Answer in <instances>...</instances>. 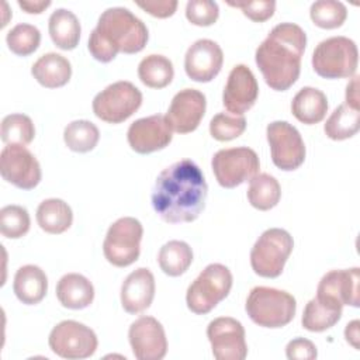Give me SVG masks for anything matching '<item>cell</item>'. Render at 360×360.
<instances>
[{
  "label": "cell",
  "instance_id": "cell-15",
  "mask_svg": "<svg viewBox=\"0 0 360 360\" xmlns=\"http://www.w3.org/2000/svg\"><path fill=\"white\" fill-rule=\"evenodd\" d=\"M134 356L138 360H162L167 353V339L162 323L153 316H141L128 330Z\"/></svg>",
  "mask_w": 360,
  "mask_h": 360
},
{
  "label": "cell",
  "instance_id": "cell-33",
  "mask_svg": "<svg viewBox=\"0 0 360 360\" xmlns=\"http://www.w3.org/2000/svg\"><path fill=\"white\" fill-rule=\"evenodd\" d=\"M100 139L98 128L87 120H76L65 127L63 141L66 146L79 153L90 152L96 148Z\"/></svg>",
  "mask_w": 360,
  "mask_h": 360
},
{
  "label": "cell",
  "instance_id": "cell-34",
  "mask_svg": "<svg viewBox=\"0 0 360 360\" xmlns=\"http://www.w3.org/2000/svg\"><path fill=\"white\" fill-rule=\"evenodd\" d=\"M0 135L6 145H28L35 136V127L25 114H8L1 121Z\"/></svg>",
  "mask_w": 360,
  "mask_h": 360
},
{
  "label": "cell",
  "instance_id": "cell-1",
  "mask_svg": "<svg viewBox=\"0 0 360 360\" xmlns=\"http://www.w3.org/2000/svg\"><path fill=\"white\" fill-rule=\"evenodd\" d=\"M208 186L202 170L190 159L163 169L152 188V207L169 224L193 222L204 211Z\"/></svg>",
  "mask_w": 360,
  "mask_h": 360
},
{
  "label": "cell",
  "instance_id": "cell-10",
  "mask_svg": "<svg viewBox=\"0 0 360 360\" xmlns=\"http://www.w3.org/2000/svg\"><path fill=\"white\" fill-rule=\"evenodd\" d=\"M211 167L218 184L224 188H233L250 181L260 169L257 153L248 146L228 148L218 150L211 160Z\"/></svg>",
  "mask_w": 360,
  "mask_h": 360
},
{
  "label": "cell",
  "instance_id": "cell-22",
  "mask_svg": "<svg viewBox=\"0 0 360 360\" xmlns=\"http://www.w3.org/2000/svg\"><path fill=\"white\" fill-rule=\"evenodd\" d=\"M13 290L22 304L35 305L46 295L48 277L45 271L35 264L21 266L15 271Z\"/></svg>",
  "mask_w": 360,
  "mask_h": 360
},
{
  "label": "cell",
  "instance_id": "cell-38",
  "mask_svg": "<svg viewBox=\"0 0 360 360\" xmlns=\"http://www.w3.org/2000/svg\"><path fill=\"white\" fill-rule=\"evenodd\" d=\"M246 129V120L243 115L229 112H218L210 121V134L214 139L226 142L239 138Z\"/></svg>",
  "mask_w": 360,
  "mask_h": 360
},
{
  "label": "cell",
  "instance_id": "cell-31",
  "mask_svg": "<svg viewBox=\"0 0 360 360\" xmlns=\"http://www.w3.org/2000/svg\"><path fill=\"white\" fill-rule=\"evenodd\" d=\"M360 129V112L349 104H340L333 110L323 125L328 138L333 141H343L354 136Z\"/></svg>",
  "mask_w": 360,
  "mask_h": 360
},
{
  "label": "cell",
  "instance_id": "cell-45",
  "mask_svg": "<svg viewBox=\"0 0 360 360\" xmlns=\"http://www.w3.org/2000/svg\"><path fill=\"white\" fill-rule=\"evenodd\" d=\"M359 325H360L359 319H354V321L349 322L345 329V338L354 349H359V338H360Z\"/></svg>",
  "mask_w": 360,
  "mask_h": 360
},
{
  "label": "cell",
  "instance_id": "cell-13",
  "mask_svg": "<svg viewBox=\"0 0 360 360\" xmlns=\"http://www.w3.org/2000/svg\"><path fill=\"white\" fill-rule=\"evenodd\" d=\"M1 177L21 190H32L42 173L37 158L24 145H6L0 153Z\"/></svg>",
  "mask_w": 360,
  "mask_h": 360
},
{
  "label": "cell",
  "instance_id": "cell-41",
  "mask_svg": "<svg viewBox=\"0 0 360 360\" xmlns=\"http://www.w3.org/2000/svg\"><path fill=\"white\" fill-rule=\"evenodd\" d=\"M285 356L290 360H312L316 359V346L304 338H295L288 342L285 347Z\"/></svg>",
  "mask_w": 360,
  "mask_h": 360
},
{
  "label": "cell",
  "instance_id": "cell-2",
  "mask_svg": "<svg viewBox=\"0 0 360 360\" xmlns=\"http://www.w3.org/2000/svg\"><path fill=\"white\" fill-rule=\"evenodd\" d=\"M305 46L307 34L300 25L280 22L271 28L255 53L256 65L270 89L284 91L297 82Z\"/></svg>",
  "mask_w": 360,
  "mask_h": 360
},
{
  "label": "cell",
  "instance_id": "cell-12",
  "mask_svg": "<svg viewBox=\"0 0 360 360\" xmlns=\"http://www.w3.org/2000/svg\"><path fill=\"white\" fill-rule=\"evenodd\" d=\"M266 136L276 167L291 172L304 163L305 143L294 125L287 121H273L266 128Z\"/></svg>",
  "mask_w": 360,
  "mask_h": 360
},
{
  "label": "cell",
  "instance_id": "cell-9",
  "mask_svg": "<svg viewBox=\"0 0 360 360\" xmlns=\"http://www.w3.org/2000/svg\"><path fill=\"white\" fill-rule=\"evenodd\" d=\"M142 104L141 90L127 80L115 82L96 94L93 112L108 124H121L128 120Z\"/></svg>",
  "mask_w": 360,
  "mask_h": 360
},
{
  "label": "cell",
  "instance_id": "cell-29",
  "mask_svg": "<svg viewBox=\"0 0 360 360\" xmlns=\"http://www.w3.org/2000/svg\"><path fill=\"white\" fill-rule=\"evenodd\" d=\"M158 263L165 274L170 277H179L191 266L193 250L187 242L176 239L169 240L160 248Z\"/></svg>",
  "mask_w": 360,
  "mask_h": 360
},
{
  "label": "cell",
  "instance_id": "cell-35",
  "mask_svg": "<svg viewBox=\"0 0 360 360\" xmlns=\"http://www.w3.org/2000/svg\"><path fill=\"white\" fill-rule=\"evenodd\" d=\"M309 17L316 27L333 30L343 25L347 17V8L342 1L318 0L311 4Z\"/></svg>",
  "mask_w": 360,
  "mask_h": 360
},
{
  "label": "cell",
  "instance_id": "cell-24",
  "mask_svg": "<svg viewBox=\"0 0 360 360\" xmlns=\"http://www.w3.org/2000/svg\"><path fill=\"white\" fill-rule=\"evenodd\" d=\"M34 79L46 89L65 86L72 76L70 62L60 53L48 52L39 56L31 68Z\"/></svg>",
  "mask_w": 360,
  "mask_h": 360
},
{
  "label": "cell",
  "instance_id": "cell-4",
  "mask_svg": "<svg viewBox=\"0 0 360 360\" xmlns=\"http://www.w3.org/2000/svg\"><path fill=\"white\" fill-rule=\"evenodd\" d=\"M245 309L256 325L277 329L288 325L294 319L297 301L284 290L257 285L250 290Z\"/></svg>",
  "mask_w": 360,
  "mask_h": 360
},
{
  "label": "cell",
  "instance_id": "cell-19",
  "mask_svg": "<svg viewBox=\"0 0 360 360\" xmlns=\"http://www.w3.org/2000/svg\"><path fill=\"white\" fill-rule=\"evenodd\" d=\"M224 63V52L212 39H198L188 46L184 56L186 75L198 83L211 82Z\"/></svg>",
  "mask_w": 360,
  "mask_h": 360
},
{
  "label": "cell",
  "instance_id": "cell-43",
  "mask_svg": "<svg viewBox=\"0 0 360 360\" xmlns=\"http://www.w3.org/2000/svg\"><path fill=\"white\" fill-rule=\"evenodd\" d=\"M18 6L28 14H39L51 6L49 0H18Z\"/></svg>",
  "mask_w": 360,
  "mask_h": 360
},
{
  "label": "cell",
  "instance_id": "cell-3",
  "mask_svg": "<svg viewBox=\"0 0 360 360\" xmlns=\"http://www.w3.org/2000/svg\"><path fill=\"white\" fill-rule=\"evenodd\" d=\"M148 38V28L142 20L125 7H110L98 17L97 25L89 37L87 48L96 60L107 63L118 52H141Z\"/></svg>",
  "mask_w": 360,
  "mask_h": 360
},
{
  "label": "cell",
  "instance_id": "cell-8",
  "mask_svg": "<svg viewBox=\"0 0 360 360\" xmlns=\"http://www.w3.org/2000/svg\"><path fill=\"white\" fill-rule=\"evenodd\" d=\"M143 235L142 224L132 217L118 218L110 225L103 242V253L115 267H127L135 263L141 253Z\"/></svg>",
  "mask_w": 360,
  "mask_h": 360
},
{
  "label": "cell",
  "instance_id": "cell-7",
  "mask_svg": "<svg viewBox=\"0 0 360 360\" xmlns=\"http://www.w3.org/2000/svg\"><path fill=\"white\" fill-rule=\"evenodd\" d=\"M294 248L292 236L281 228L266 229L250 250V266L253 271L264 278H276Z\"/></svg>",
  "mask_w": 360,
  "mask_h": 360
},
{
  "label": "cell",
  "instance_id": "cell-44",
  "mask_svg": "<svg viewBox=\"0 0 360 360\" xmlns=\"http://www.w3.org/2000/svg\"><path fill=\"white\" fill-rule=\"evenodd\" d=\"M346 104L359 108V77L354 76L346 87Z\"/></svg>",
  "mask_w": 360,
  "mask_h": 360
},
{
  "label": "cell",
  "instance_id": "cell-32",
  "mask_svg": "<svg viewBox=\"0 0 360 360\" xmlns=\"http://www.w3.org/2000/svg\"><path fill=\"white\" fill-rule=\"evenodd\" d=\"M281 198V187L276 177L267 173L256 174L248 188V200L259 211L274 208Z\"/></svg>",
  "mask_w": 360,
  "mask_h": 360
},
{
  "label": "cell",
  "instance_id": "cell-42",
  "mask_svg": "<svg viewBox=\"0 0 360 360\" xmlns=\"http://www.w3.org/2000/svg\"><path fill=\"white\" fill-rule=\"evenodd\" d=\"M176 0H146V1H136V6L141 7L148 14L158 17V18H167L172 17L177 8Z\"/></svg>",
  "mask_w": 360,
  "mask_h": 360
},
{
  "label": "cell",
  "instance_id": "cell-14",
  "mask_svg": "<svg viewBox=\"0 0 360 360\" xmlns=\"http://www.w3.org/2000/svg\"><path fill=\"white\" fill-rule=\"evenodd\" d=\"M207 338L217 360H243L248 356L245 328L231 316H219L207 326Z\"/></svg>",
  "mask_w": 360,
  "mask_h": 360
},
{
  "label": "cell",
  "instance_id": "cell-37",
  "mask_svg": "<svg viewBox=\"0 0 360 360\" xmlns=\"http://www.w3.org/2000/svg\"><path fill=\"white\" fill-rule=\"evenodd\" d=\"M31 219L27 208L21 205H6L0 210V232L8 239L22 238L30 231Z\"/></svg>",
  "mask_w": 360,
  "mask_h": 360
},
{
  "label": "cell",
  "instance_id": "cell-5",
  "mask_svg": "<svg viewBox=\"0 0 360 360\" xmlns=\"http://www.w3.org/2000/svg\"><path fill=\"white\" fill-rule=\"evenodd\" d=\"M359 51L347 37H330L321 41L312 53V69L323 79H345L354 76Z\"/></svg>",
  "mask_w": 360,
  "mask_h": 360
},
{
  "label": "cell",
  "instance_id": "cell-20",
  "mask_svg": "<svg viewBox=\"0 0 360 360\" xmlns=\"http://www.w3.org/2000/svg\"><path fill=\"white\" fill-rule=\"evenodd\" d=\"M359 281H360V269H343V270H330L321 278L316 297L338 304L340 307L350 305L357 308L359 301Z\"/></svg>",
  "mask_w": 360,
  "mask_h": 360
},
{
  "label": "cell",
  "instance_id": "cell-30",
  "mask_svg": "<svg viewBox=\"0 0 360 360\" xmlns=\"http://www.w3.org/2000/svg\"><path fill=\"white\" fill-rule=\"evenodd\" d=\"M138 76L146 87L163 89L169 86L173 80V63L169 58L163 55H148L138 65Z\"/></svg>",
  "mask_w": 360,
  "mask_h": 360
},
{
  "label": "cell",
  "instance_id": "cell-28",
  "mask_svg": "<svg viewBox=\"0 0 360 360\" xmlns=\"http://www.w3.org/2000/svg\"><path fill=\"white\" fill-rule=\"evenodd\" d=\"M342 308L338 304L322 298H312L304 308L301 323L309 332H323L335 326L342 318Z\"/></svg>",
  "mask_w": 360,
  "mask_h": 360
},
{
  "label": "cell",
  "instance_id": "cell-21",
  "mask_svg": "<svg viewBox=\"0 0 360 360\" xmlns=\"http://www.w3.org/2000/svg\"><path fill=\"white\" fill-rule=\"evenodd\" d=\"M155 297V277L146 267L129 273L121 285V305L128 314L148 309Z\"/></svg>",
  "mask_w": 360,
  "mask_h": 360
},
{
  "label": "cell",
  "instance_id": "cell-17",
  "mask_svg": "<svg viewBox=\"0 0 360 360\" xmlns=\"http://www.w3.org/2000/svg\"><path fill=\"white\" fill-rule=\"evenodd\" d=\"M127 139L132 150L146 155L165 149L172 142L173 134L166 117L155 114L134 121L128 128Z\"/></svg>",
  "mask_w": 360,
  "mask_h": 360
},
{
  "label": "cell",
  "instance_id": "cell-39",
  "mask_svg": "<svg viewBox=\"0 0 360 360\" xmlns=\"http://www.w3.org/2000/svg\"><path fill=\"white\" fill-rule=\"evenodd\" d=\"M219 15V7L211 0H188L186 4V18L198 27L212 25Z\"/></svg>",
  "mask_w": 360,
  "mask_h": 360
},
{
  "label": "cell",
  "instance_id": "cell-25",
  "mask_svg": "<svg viewBox=\"0 0 360 360\" xmlns=\"http://www.w3.org/2000/svg\"><path fill=\"white\" fill-rule=\"evenodd\" d=\"M291 112L302 124H318L328 112V98L319 89L302 87L291 101Z\"/></svg>",
  "mask_w": 360,
  "mask_h": 360
},
{
  "label": "cell",
  "instance_id": "cell-40",
  "mask_svg": "<svg viewBox=\"0 0 360 360\" xmlns=\"http://www.w3.org/2000/svg\"><path fill=\"white\" fill-rule=\"evenodd\" d=\"M229 6L238 7L242 13L255 22H264L269 20L276 10L274 0H259V1H228Z\"/></svg>",
  "mask_w": 360,
  "mask_h": 360
},
{
  "label": "cell",
  "instance_id": "cell-36",
  "mask_svg": "<svg viewBox=\"0 0 360 360\" xmlns=\"http://www.w3.org/2000/svg\"><path fill=\"white\" fill-rule=\"evenodd\" d=\"M6 42L13 53L18 56H28L38 49L41 42V32L35 25L21 22L14 25L7 32Z\"/></svg>",
  "mask_w": 360,
  "mask_h": 360
},
{
  "label": "cell",
  "instance_id": "cell-11",
  "mask_svg": "<svg viewBox=\"0 0 360 360\" xmlns=\"http://www.w3.org/2000/svg\"><path fill=\"white\" fill-rule=\"evenodd\" d=\"M48 343L51 350L68 360L87 359L97 350V336L93 329L77 321H62L49 333Z\"/></svg>",
  "mask_w": 360,
  "mask_h": 360
},
{
  "label": "cell",
  "instance_id": "cell-26",
  "mask_svg": "<svg viewBox=\"0 0 360 360\" xmlns=\"http://www.w3.org/2000/svg\"><path fill=\"white\" fill-rule=\"evenodd\" d=\"M48 31L52 42L63 51L75 49L80 39V22L77 17L66 8H56L48 20Z\"/></svg>",
  "mask_w": 360,
  "mask_h": 360
},
{
  "label": "cell",
  "instance_id": "cell-18",
  "mask_svg": "<svg viewBox=\"0 0 360 360\" xmlns=\"http://www.w3.org/2000/svg\"><path fill=\"white\" fill-rule=\"evenodd\" d=\"M259 96V84L253 72L243 63L235 65L229 72L222 93L224 107L235 115L250 110Z\"/></svg>",
  "mask_w": 360,
  "mask_h": 360
},
{
  "label": "cell",
  "instance_id": "cell-27",
  "mask_svg": "<svg viewBox=\"0 0 360 360\" xmlns=\"http://www.w3.org/2000/svg\"><path fill=\"white\" fill-rule=\"evenodd\" d=\"M72 221V208L60 198H46L37 208V222L46 233H63L70 228Z\"/></svg>",
  "mask_w": 360,
  "mask_h": 360
},
{
  "label": "cell",
  "instance_id": "cell-23",
  "mask_svg": "<svg viewBox=\"0 0 360 360\" xmlns=\"http://www.w3.org/2000/svg\"><path fill=\"white\" fill-rule=\"evenodd\" d=\"M56 298L69 309L87 308L94 300L91 281L79 273H68L56 284Z\"/></svg>",
  "mask_w": 360,
  "mask_h": 360
},
{
  "label": "cell",
  "instance_id": "cell-16",
  "mask_svg": "<svg viewBox=\"0 0 360 360\" xmlns=\"http://www.w3.org/2000/svg\"><path fill=\"white\" fill-rule=\"evenodd\" d=\"M207 108L204 93L197 89H183L174 94L167 110L166 121L172 131L188 134L197 129Z\"/></svg>",
  "mask_w": 360,
  "mask_h": 360
},
{
  "label": "cell",
  "instance_id": "cell-6",
  "mask_svg": "<svg viewBox=\"0 0 360 360\" xmlns=\"http://www.w3.org/2000/svg\"><path fill=\"white\" fill-rule=\"evenodd\" d=\"M232 288V273L221 263L208 264L188 285L186 302L191 312L204 315L212 311Z\"/></svg>",
  "mask_w": 360,
  "mask_h": 360
}]
</instances>
